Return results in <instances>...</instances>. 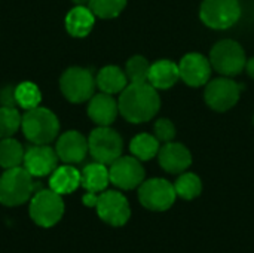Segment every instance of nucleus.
<instances>
[{
  "label": "nucleus",
  "mask_w": 254,
  "mask_h": 253,
  "mask_svg": "<svg viewBox=\"0 0 254 253\" xmlns=\"http://www.w3.org/2000/svg\"><path fill=\"white\" fill-rule=\"evenodd\" d=\"M121 115L132 124H141L150 121L159 110L161 100L155 86L149 82L129 84L121 92L119 97Z\"/></svg>",
  "instance_id": "f257e3e1"
},
{
  "label": "nucleus",
  "mask_w": 254,
  "mask_h": 253,
  "mask_svg": "<svg viewBox=\"0 0 254 253\" xmlns=\"http://www.w3.org/2000/svg\"><path fill=\"white\" fill-rule=\"evenodd\" d=\"M22 133L34 145H48L52 142L60 130L58 118L46 107H34L22 116Z\"/></svg>",
  "instance_id": "f03ea898"
},
{
  "label": "nucleus",
  "mask_w": 254,
  "mask_h": 253,
  "mask_svg": "<svg viewBox=\"0 0 254 253\" xmlns=\"http://www.w3.org/2000/svg\"><path fill=\"white\" fill-rule=\"evenodd\" d=\"M33 191V176L21 166L7 169L0 177V203L3 206H21L31 197Z\"/></svg>",
  "instance_id": "7ed1b4c3"
},
{
  "label": "nucleus",
  "mask_w": 254,
  "mask_h": 253,
  "mask_svg": "<svg viewBox=\"0 0 254 253\" xmlns=\"http://www.w3.org/2000/svg\"><path fill=\"white\" fill-rule=\"evenodd\" d=\"M211 67L223 76L232 78L240 75L246 64V52L243 46L235 40H220L217 42L210 54Z\"/></svg>",
  "instance_id": "20e7f679"
},
{
  "label": "nucleus",
  "mask_w": 254,
  "mask_h": 253,
  "mask_svg": "<svg viewBox=\"0 0 254 253\" xmlns=\"http://www.w3.org/2000/svg\"><path fill=\"white\" fill-rule=\"evenodd\" d=\"M64 215V201L60 194L49 189H42L34 194L30 201V216L33 222L42 228L57 225Z\"/></svg>",
  "instance_id": "39448f33"
},
{
  "label": "nucleus",
  "mask_w": 254,
  "mask_h": 253,
  "mask_svg": "<svg viewBox=\"0 0 254 253\" xmlns=\"http://www.w3.org/2000/svg\"><path fill=\"white\" fill-rule=\"evenodd\" d=\"M199 16L207 27L226 30L238 22L241 16V4L238 0H204Z\"/></svg>",
  "instance_id": "423d86ee"
},
{
  "label": "nucleus",
  "mask_w": 254,
  "mask_h": 253,
  "mask_svg": "<svg viewBox=\"0 0 254 253\" xmlns=\"http://www.w3.org/2000/svg\"><path fill=\"white\" fill-rule=\"evenodd\" d=\"M89 154L97 163L112 164L119 157H122L124 142L122 137L109 127L95 128L88 139Z\"/></svg>",
  "instance_id": "0eeeda50"
},
{
  "label": "nucleus",
  "mask_w": 254,
  "mask_h": 253,
  "mask_svg": "<svg viewBox=\"0 0 254 253\" xmlns=\"http://www.w3.org/2000/svg\"><path fill=\"white\" fill-rule=\"evenodd\" d=\"M177 198L174 185L165 179L153 177L138 186V200L143 207L152 212L168 210Z\"/></svg>",
  "instance_id": "6e6552de"
},
{
  "label": "nucleus",
  "mask_w": 254,
  "mask_h": 253,
  "mask_svg": "<svg viewBox=\"0 0 254 253\" xmlns=\"http://www.w3.org/2000/svg\"><path fill=\"white\" fill-rule=\"evenodd\" d=\"M95 85L97 82L92 73L83 67H70L60 79L61 91L71 103H83L89 100L94 95Z\"/></svg>",
  "instance_id": "1a4fd4ad"
},
{
  "label": "nucleus",
  "mask_w": 254,
  "mask_h": 253,
  "mask_svg": "<svg viewBox=\"0 0 254 253\" xmlns=\"http://www.w3.org/2000/svg\"><path fill=\"white\" fill-rule=\"evenodd\" d=\"M95 209L100 219L112 227H124L131 218L129 203L118 191H103Z\"/></svg>",
  "instance_id": "9d476101"
},
{
  "label": "nucleus",
  "mask_w": 254,
  "mask_h": 253,
  "mask_svg": "<svg viewBox=\"0 0 254 253\" xmlns=\"http://www.w3.org/2000/svg\"><path fill=\"white\" fill-rule=\"evenodd\" d=\"M240 85L228 76L219 78L207 84L205 103L216 112H226L232 109L240 100Z\"/></svg>",
  "instance_id": "9b49d317"
},
{
  "label": "nucleus",
  "mask_w": 254,
  "mask_h": 253,
  "mask_svg": "<svg viewBox=\"0 0 254 253\" xmlns=\"http://www.w3.org/2000/svg\"><path fill=\"white\" fill-rule=\"evenodd\" d=\"M109 176L115 186L129 191L144 182V169L135 157H119L110 164Z\"/></svg>",
  "instance_id": "f8f14e48"
},
{
  "label": "nucleus",
  "mask_w": 254,
  "mask_h": 253,
  "mask_svg": "<svg viewBox=\"0 0 254 253\" xmlns=\"http://www.w3.org/2000/svg\"><path fill=\"white\" fill-rule=\"evenodd\" d=\"M57 151L46 145H34L24 154V169L33 177H43L57 169Z\"/></svg>",
  "instance_id": "ddd939ff"
},
{
  "label": "nucleus",
  "mask_w": 254,
  "mask_h": 253,
  "mask_svg": "<svg viewBox=\"0 0 254 253\" xmlns=\"http://www.w3.org/2000/svg\"><path fill=\"white\" fill-rule=\"evenodd\" d=\"M180 79L189 86H202L211 76V63L204 55L192 52L182 58L179 64Z\"/></svg>",
  "instance_id": "4468645a"
},
{
  "label": "nucleus",
  "mask_w": 254,
  "mask_h": 253,
  "mask_svg": "<svg viewBox=\"0 0 254 253\" xmlns=\"http://www.w3.org/2000/svg\"><path fill=\"white\" fill-rule=\"evenodd\" d=\"M57 155L61 161L67 164H77L85 160L89 152L88 140L77 131L64 133L57 143Z\"/></svg>",
  "instance_id": "2eb2a0df"
},
{
  "label": "nucleus",
  "mask_w": 254,
  "mask_h": 253,
  "mask_svg": "<svg viewBox=\"0 0 254 253\" xmlns=\"http://www.w3.org/2000/svg\"><path fill=\"white\" fill-rule=\"evenodd\" d=\"M158 158L161 167L171 174L183 173L192 164V155L189 149L182 143L174 142H168L162 148H159Z\"/></svg>",
  "instance_id": "dca6fc26"
},
{
  "label": "nucleus",
  "mask_w": 254,
  "mask_h": 253,
  "mask_svg": "<svg viewBox=\"0 0 254 253\" xmlns=\"http://www.w3.org/2000/svg\"><path fill=\"white\" fill-rule=\"evenodd\" d=\"M119 112L118 101L112 97V94H97L89 98L88 115L89 118L100 127H109L115 122Z\"/></svg>",
  "instance_id": "f3484780"
},
{
  "label": "nucleus",
  "mask_w": 254,
  "mask_h": 253,
  "mask_svg": "<svg viewBox=\"0 0 254 253\" xmlns=\"http://www.w3.org/2000/svg\"><path fill=\"white\" fill-rule=\"evenodd\" d=\"M180 79L179 64L170 60H159L150 64L149 79L147 82L156 89H168Z\"/></svg>",
  "instance_id": "a211bd4d"
},
{
  "label": "nucleus",
  "mask_w": 254,
  "mask_h": 253,
  "mask_svg": "<svg viewBox=\"0 0 254 253\" xmlns=\"http://www.w3.org/2000/svg\"><path fill=\"white\" fill-rule=\"evenodd\" d=\"M80 186V171L71 166L57 167L51 173L49 188L60 195L71 194Z\"/></svg>",
  "instance_id": "6ab92c4d"
},
{
  "label": "nucleus",
  "mask_w": 254,
  "mask_h": 253,
  "mask_svg": "<svg viewBox=\"0 0 254 253\" xmlns=\"http://www.w3.org/2000/svg\"><path fill=\"white\" fill-rule=\"evenodd\" d=\"M95 15L88 6H76L65 16V28L73 37H85L91 33Z\"/></svg>",
  "instance_id": "aec40b11"
},
{
  "label": "nucleus",
  "mask_w": 254,
  "mask_h": 253,
  "mask_svg": "<svg viewBox=\"0 0 254 253\" xmlns=\"http://www.w3.org/2000/svg\"><path fill=\"white\" fill-rule=\"evenodd\" d=\"M110 183L109 169L106 164L92 163L88 164L80 173V185L89 192H103Z\"/></svg>",
  "instance_id": "412c9836"
},
{
  "label": "nucleus",
  "mask_w": 254,
  "mask_h": 253,
  "mask_svg": "<svg viewBox=\"0 0 254 253\" xmlns=\"http://www.w3.org/2000/svg\"><path fill=\"white\" fill-rule=\"evenodd\" d=\"M95 82H97V86L103 92L113 95V94L122 92L127 88L128 78L122 69H119L116 66H107L98 72Z\"/></svg>",
  "instance_id": "4be33fe9"
},
{
  "label": "nucleus",
  "mask_w": 254,
  "mask_h": 253,
  "mask_svg": "<svg viewBox=\"0 0 254 253\" xmlns=\"http://www.w3.org/2000/svg\"><path fill=\"white\" fill-rule=\"evenodd\" d=\"M132 157H135L140 161H149L155 158L159 152V140L155 136L150 134H138L131 140L129 145Z\"/></svg>",
  "instance_id": "5701e85b"
},
{
  "label": "nucleus",
  "mask_w": 254,
  "mask_h": 253,
  "mask_svg": "<svg viewBox=\"0 0 254 253\" xmlns=\"http://www.w3.org/2000/svg\"><path fill=\"white\" fill-rule=\"evenodd\" d=\"M24 149L21 143L12 137L1 139L0 142V167L15 169L24 163Z\"/></svg>",
  "instance_id": "b1692460"
},
{
  "label": "nucleus",
  "mask_w": 254,
  "mask_h": 253,
  "mask_svg": "<svg viewBox=\"0 0 254 253\" xmlns=\"http://www.w3.org/2000/svg\"><path fill=\"white\" fill-rule=\"evenodd\" d=\"M174 189L177 197L183 200H193L199 197L202 192V182L195 173H185L179 176V179L174 183Z\"/></svg>",
  "instance_id": "393cba45"
},
{
  "label": "nucleus",
  "mask_w": 254,
  "mask_h": 253,
  "mask_svg": "<svg viewBox=\"0 0 254 253\" xmlns=\"http://www.w3.org/2000/svg\"><path fill=\"white\" fill-rule=\"evenodd\" d=\"M15 100H16V106L25 110H30L39 106L42 100V94L36 84L22 82L15 86Z\"/></svg>",
  "instance_id": "a878e982"
},
{
  "label": "nucleus",
  "mask_w": 254,
  "mask_h": 253,
  "mask_svg": "<svg viewBox=\"0 0 254 253\" xmlns=\"http://www.w3.org/2000/svg\"><path fill=\"white\" fill-rule=\"evenodd\" d=\"M22 116L19 115L18 109L3 106L0 109V139L12 137L21 127Z\"/></svg>",
  "instance_id": "bb28decb"
},
{
  "label": "nucleus",
  "mask_w": 254,
  "mask_h": 253,
  "mask_svg": "<svg viewBox=\"0 0 254 253\" xmlns=\"http://www.w3.org/2000/svg\"><path fill=\"white\" fill-rule=\"evenodd\" d=\"M149 72H150V64L149 61L141 57V55H134L128 60L125 73L127 78L131 84H141L147 82L149 79Z\"/></svg>",
  "instance_id": "cd10ccee"
},
{
  "label": "nucleus",
  "mask_w": 254,
  "mask_h": 253,
  "mask_svg": "<svg viewBox=\"0 0 254 253\" xmlns=\"http://www.w3.org/2000/svg\"><path fill=\"white\" fill-rule=\"evenodd\" d=\"M127 4V0H89L88 7L98 18H115L118 16Z\"/></svg>",
  "instance_id": "c85d7f7f"
},
{
  "label": "nucleus",
  "mask_w": 254,
  "mask_h": 253,
  "mask_svg": "<svg viewBox=\"0 0 254 253\" xmlns=\"http://www.w3.org/2000/svg\"><path fill=\"white\" fill-rule=\"evenodd\" d=\"M155 137L159 140V142H171L174 137H176V127L174 124L170 121V119H158L155 122Z\"/></svg>",
  "instance_id": "c756f323"
},
{
  "label": "nucleus",
  "mask_w": 254,
  "mask_h": 253,
  "mask_svg": "<svg viewBox=\"0 0 254 253\" xmlns=\"http://www.w3.org/2000/svg\"><path fill=\"white\" fill-rule=\"evenodd\" d=\"M82 201H83V204H85L86 207H95V206H97V201H98V194H97V192H89V191H86V194L83 195Z\"/></svg>",
  "instance_id": "7c9ffc66"
},
{
  "label": "nucleus",
  "mask_w": 254,
  "mask_h": 253,
  "mask_svg": "<svg viewBox=\"0 0 254 253\" xmlns=\"http://www.w3.org/2000/svg\"><path fill=\"white\" fill-rule=\"evenodd\" d=\"M246 69H247V73L250 75V78H253L254 79V58H252V60H249V61H247Z\"/></svg>",
  "instance_id": "2f4dec72"
},
{
  "label": "nucleus",
  "mask_w": 254,
  "mask_h": 253,
  "mask_svg": "<svg viewBox=\"0 0 254 253\" xmlns=\"http://www.w3.org/2000/svg\"><path fill=\"white\" fill-rule=\"evenodd\" d=\"M76 3V6H88L89 0H73Z\"/></svg>",
  "instance_id": "473e14b6"
}]
</instances>
